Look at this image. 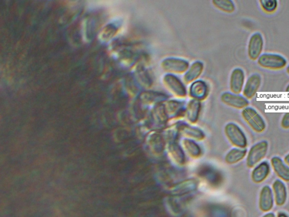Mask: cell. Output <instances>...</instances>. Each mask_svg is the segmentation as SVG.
Here are the masks:
<instances>
[{"label": "cell", "instance_id": "cell-4", "mask_svg": "<svg viewBox=\"0 0 289 217\" xmlns=\"http://www.w3.org/2000/svg\"><path fill=\"white\" fill-rule=\"evenodd\" d=\"M228 138L234 145L239 148H245L248 145V139L242 129L236 124L229 123L225 128Z\"/></svg>", "mask_w": 289, "mask_h": 217}, {"label": "cell", "instance_id": "cell-24", "mask_svg": "<svg viewBox=\"0 0 289 217\" xmlns=\"http://www.w3.org/2000/svg\"><path fill=\"white\" fill-rule=\"evenodd\" d=\"M142 99L148 101H153L158 100L160 97H162V95L154 93V92H146L142 94Z\"/></svg>", "mask_w": 289, "mask_h": 217}, {"label": "cell", "instance_id": "cell-17", "mask_svg": "<svg viewBox=\"0 0 289 217\" xmlns=\"http://www.w3.org/2000/svg\"><path fill=\"white\" fill-rule=\"evenodd\" d=\"M203 64L200 62L192 64L189 71L185 75L184 80L186 83H190L200 77L203 70Z\"/></svg>", "mask_w": 289, "mask_h": 217}, {"label": "cell", "instance_id": "cell-3", "mask_svg": "<svg viewBox=\"0 0 289 217\" xmlns=\"http://www.w3.org/2000/svg\"><path fill=\"white\" fill-rule=\"evenodd\" d=\"M269 143L266 140L256 143L251 147L247 157V166L250 168L254 167L266 156L269 150Z\"/></svg>", "mask_w": 289, "mask_h": 217}, {"label": "cell", "instance_id": "cell-23", "mask_svg": "<svg viewBox=\"0 0 289 217\" xmlns=\"http://www.w3.org/2000/svg\"><path fill=\"white\" fill-rule=\"evenodd\" d=\"M171 154L173 155L174 158L178 160L180 163L184 162V157L183 151L179 148L177 144H174L171 147Z\"/></svg>", "mask_w": 289, "mask_h": 217}, {"label": "cell", "instance_id": "cell-21", "mask_svg": "<svg viewBox=\"0 0 289 217\" xmlns=\"http://www.w3.org/2000/svg\"><path fill=\"white\" fill-rule=\"evenodd\" d=\"M185 146L187 150L191 156H198L200 155L201 150L199 146L194 142L190 140H185L184 142Z\"/></svg>", "mask_w": 289, "mask_h": 217}, {"label": "cell", "instance_id": "cell-20", "mask_svg": "<svg viewBox=\"0 0 289 217\" xmlns=\"http://www.w3.org/2000/svg\"><path fill=\"white\" fill-rule=\"evenodd\" d=\"M259 3L262 10L268 14L275 13L278 5L277 0H260Z\"/></svg>", "mask_w": 289, "mask_h": 217}, {"label": "cell", "instance_id": "cell-16", "mask_svg": "<svg viewBox=\"0 0 289 217\" xmlns=\"http://www.w3.org/2000/svg\"><path fill=\"white\" fill-rule=\"evenodd\" d=\"M247 149L245 148H234L229 151L226 156V160L228 164H233L242 161L247 154Z\"/></svg>", "mask_w": 289, "mask_h": 217}, {"label": "cell", "instance_id": "cell-13", "mask_svg": "<svg viewBox=\"0 0 289 217\" xmlns=\"http://www.w3.org/2000/svg\"><path fill=\"white\" fill-rule=\"evenodd\" d=\"M272 187L276 204L278 206L284 205L287 198L285 184L280 180H276L273 183Z\"/></svg>", "mask_w": 289, "mask_h": 217}, {"label": "cell", "instance_id": "cell-1", "mask_svg": "<svg viewBox=\"0 0 289 217\" xmlns=\"http://www.w3.org/2000/svg\"><path fill=\"white\" fill-rule=\"evenodd\" d=\"M258 63L264 69L278 70L285 68L287 62L286 59L281 54L263 53L258 59Z\"/></svg>", "mask_w": 289, "mask_h": 217}, {"label": "cell", "instance_id": "cell-5", "mask_svg": "<svg viewBox=\"0 0 289 217\" xmlns=\"http://www.w3.org/2000/svg\"><path fill=\"white\" fill-rule=\"evenodd\" d=\"M264 45L263 35L257 32L251 36L248 44V53L251 60L255 61L262 54Z\"/></svg>", "mask_w": 289, "mask_h": 217}, {"label": "cell", "instance_id": "cell-6", "mask_svg": "<svg viewBox=\"0 0 289 217\" xmlns=\"http://www.w3.org/2000/svg\"><path fill=\"white\" fill-rule=\"evenodd\" d=\"M261 77L258 73L251 75L244 85L243 90L244 96L250 100L255 96L261 84Z\"/></svg>", "mask_w": 289, "mask_h": 217}, {"label": "cell", "instance_id": "cell-8", "mask_svg": "<svg viewBox=\"0 0 289 217\" xmlns=\"http://www.w3.org/2000/svg\"><path fill=\"white\" fill-rule=\"evenodd\" d=\"M222 101L227 105L236 108H245L249 105L248 99L239 94L225 92L222 97Z\"/></svg>", "mask_w": 289, "mask_h": 217}, {"label": "cell", "instance_id": "cell-29", "mask_svg": "<svg viewBox=\"0 0 289 217\" xmlns=\"http://www.w3.org/2000/svg\"><path fill=\"white\" fill-rule=\"evenodd\" d=\"M278 217H288V215L283 212L279 213L278 215Z\"/></svg>", "mask_w": 289, "mask_h": 217}, {"label": "cell", "instance_id": "cell-25", "mask_svg": "<svg viewBox=\"0 0 289 217\" xmlns=\"http://www.w3.org/2000/svg\"><path fill=\"white\" fill-rule=\"evenodd\" d=\"M281 124L283 128H289V113H286L283 115Z\"/></svg>", "mask_w": 289, "mask_h": 217}, {"label": "cell", "instance_id": "cell-27", "mask_svg": "<svg viewBox=\"0 0 289 217\" xmlns=\"http://www.w3.org/2000/svg\"><path fill=\"white\" fill-rule=\"evenodd\" d=\"M263 217H276L275 214L273 213H269L265 214Z\"/></svg>", "mask_w": 289, "mask_h": 217}, {"label": "cell", "instance_id": "cell-9", "mask_svg": "<svg viewBox=\"0 0 289 217\" xmlns=\"http://www.w3.org/2000/svg\"><path fill=\"white\" fill-rule=\"evenodd\" d=\"M162 65L165 71L174 73H183L188 69L189 67L188 62L183 59L177 58L165 59Z\"/></svg>", "mask_w": 289, "mask_h": 217}, {"label": "cell", "instance_id": "cell-12", "mask_svg": "<svg viewBox=\"0 0 289 217\" xmlns=\"http://www.w3.org/2000/svg\"><path fill=\"white\" fill-rule=\"evenodd\" d=\"M271 172V166L268 161H263L257 165L251 173V178L254 182L260 183L264 182Z\"/></svg>", "mask_w": 289, "mask_h": 217}, {"label": "cell", "instance_id": "cell-10", "mask_svg": "<svg viewBox=\"0 0 289 217\" xmlns=\"http://www.w3.org/2000/svg\"><path fill=\"white\" fill-rule=\"evenodd\" d=\"M274 204V195L272 188L268 185L261 188L259 197L260 209L265 212L270 211Z\"/></svg>", "mask_w": 289, "mask_h": 217}, {"label": "cell", "instance_id": "cell-14", "mask_svg": "<svg viewBox=\"0 0 289 217\" xmlns=\"http://www.w3.org/2000/svg\"><path fill=\"white\" fill-rule=\"evenodd\" d=\"M271 165L277 175L281 180L289 182V166L278 156L272 157Z\"/></svg>", "mask_w": 289, "mask_h": 217}, {"label": "cell", "instance_id": "cell-11", "mask_svg": "<svg viewBox=\"0 0 289 217\" xmlns=\"http://www.w3.org/2000/svg\"><path fill=\"white\" fill-rule=\"evenodd\" d=\"M164 82L167 88L175 95L179 97H184L186 95V90L183 84L175 76L165 75L164 78Z\"/></svg>", "mask_w": 289, "mask_h": 217}, {"label": "cell", "instance_id": "cell-18", "mask_svg": "<svg viewBox=\"0 0 289 217\" xmlns=\"http://www.w3.org/2000/svg\"><path fill=\"white\" fill-rule=\"evenodd\" d=\"M200 110V104L196 100L191 101L188 107V117L191 122L196 121Z\"/></svg>", "mask_w": 289, "mask_h": 217}, {"label": "cell", "instance_id": "cell-19", "mask_svg": "<svg viewBox=\"0 0 289 217\" xmlns=\"http://www.w3.org/2000/svg\"><path fill=\"white\" fill-rule=\"evenodd\" d=\"M213 3L218 9L228 13L234 12L235 9L234 4L230 0H219L213 1Z\"/></svg>", "mask_w": 289, "mask_h": 217}, {"label": "cell", "instance_id": "cell-31", "mask_svg": "<svg viewBox=\"0 0 289 217\" xmlns=\"http://www.w3.org/2000/svg\"><path fill=\"white\" fill-rule=\"evenodd\" d=\"M285 91L286 92H289V84L287 85Z\"/></svg>", "mask_w": 289, "mask_h": 217}, {"label": "cell", "instance_id": "cell-30", "mask_svg": "<svg viewBox=\"0 0 289 217\" xmlns=\"http://www.w3.org/2000/svg\"><path fill=\"white\" fill-rule=\"evenodd\" d=\"M286 72L289 75V64L288 65V66L286 68Z\"/></svg>", "mask_w": 289, "mask_h": 217}, {"label": "cell", "instance_id": "cell-28", "mask_svg": "<svg viewBox=\"0 0 289 217\" xmlns=\"http://www.w3.org/2000/svg\"><path fill=\"white\" fill-rule=\"evenodd\" d=\"M284 160L286 164L289 166V154L285 157Z\"/></svg>", "mask_w": 289, "mask_h": 217}, {"label": "cell", "instance_id": "cell-15", "mask_svg": "<svg viewBox=\"0 0 289 217\" xmlns=\"http://www.w3.org/2000/svg\"><path fill=\"white\" fill-rule=\"evenodd\" d=\"M190 95L196 99L205 98L207 93V86L202 81H196L190 88Z\"/></svg>", "mask_w": 289, "mask_h": 217}, {"label": "cell", "instance_id": "cell-2", "mask_svg": "<svg viewBox=\"0 0 289 217\" xmlns=\"http://www.w3.org/2000/svg\"><path fill=\"white\" fill-rule=\"evenodd\" d=\"M245 121L256 133H262L266 128V123L260 114L252 107H246L242 112Z\"/></svg>", "mask_w": 289, "mask_h": 217}, {"label": "cell", "instance_id": "cell-26", "mask_svg": "<svg viewBox=\"0 0 289 217\" xmlns=\"http://www.w3.org/2000/svg\"><path fill=\"white\" fill-rule=\"evenodd\" d=\"M142 74H140V82H143V84L146 83L147 86L151 84V80H150L149 77L146 72H141Z\"/></svg>", "mask_w": 289, "mask_h": 217}, {"label": "cell", "instance_id": "cell-22", "mask_svg": "<svg viewBox=\"0 0 289 217\" xmlns=\"http://www.w3.org/2000/svg\"><path fill=\"white\" fill-rule=\"evenodd\" d=\"M181 132L187 135H189V137L196 139H202L203 137V134L200 130L188 126L182 127Z\"/></svg>", "mask_w": 289, "mask_h": 217}, {"label": "cell", "instance_id": "cell-7", "mask_svg": "<svg viewBox=\"0 0 289 217\" xmlns=\"http://www.w3.org/2000/svg\"><path fill=\"white\" fill-rule=\"evenodd\" d=\"M245 74L242 68H235L233 70L230 79V89L233 94H239L244 88Z\"/></svg>", "mask_w": 289, "mask_h": 217}]
</instances>
